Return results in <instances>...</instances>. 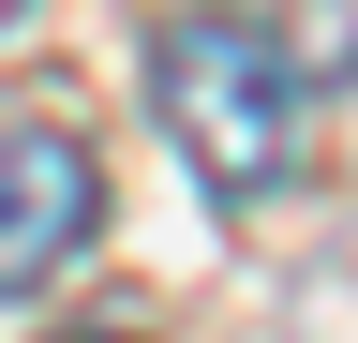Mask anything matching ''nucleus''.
I'll return each instance as SVG.
<instances>
[{"label": "nucleus", "mask_w": 358, "mask_h": 343, "mask_svg": "<svg viewBox=\"0 0 358 343\" xmlns=\"http://www.w3.org/2000/svg\"><path fill=\"white\" fill-rule=\"evenodd\" d=\"M150 119L179 135V164L224 209H268L299 180V60L268 45L254 15H179L150 45Z\"/></svg>", "instance_id": "obj_1"}, {"label": "nucleus", "mask_w": 358, "mask_h": 343, "mask_svg": "<svg viewBox=\"0 0 358 343\" xmlns=\"http://www.w3.org/2000/svg\"><path fill=\"white\" fill-rule=\"evenodd\" d=\"M90 224H105V164H90L60 119H15V135H0V298H30Z\"/></svg>", "instance_id": "obj_2"}, {"label": "nucleus", "mask_w": 358, "mask_h": 343, "mask_svg": "<svg viewBox=\"0 0 358 343\" xmlns=\"http://www.w3.org/2000/svg\"><path fill=\"white\" fill-rule=\"evenodd\" d=\"M0 15H30V0H0Z\"/></svg>", "instance_id": "obj_3"}]
</instances>
